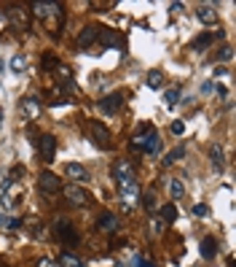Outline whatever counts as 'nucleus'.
Wrapping results in <instances>:
<instances>
[{
	"label": "nucleus",
	"instance_id": "obj_21",
	"mask_svg": "<svg viewBox=\"0 0 236 267\" xmlns=\"http://www.w3.org/2000/svg\"><path fill=\"white\" fill-rule=\"evenodd\" d=\"M210 157H212V165H215V170H223V162H226L223 146H212V149H210Z\"/></svg>",
	"mask_w": 236,
	"mask_h": 267
},
{
	"label": "nucleus",
	"instance_id": "obj_25",
	"mask_svg": "<svg viewBox=\"0 0 236 267\" xmlns=\"http://www.w3.org/2000/svg\"><path fill=\"white\" fill-rule=\"evenodd\" d=\"M183 195H185V186H183V181H180V178L169 181V197H172V202H175V200H180Z\"/></svg>",
	"mask_w": 236,
	"mask_h": 267
},
{
	"label": "nucleus",
	"instance_id": "obj_8",
	"mask_svg": "<svg viewBox=\"0 0 236 267\" xmlns=\"http://www.w3.org/2000/svg\"><path fill=\"white\" fill-rule=\"evenodd\" d=\"M124 105V92H110L100 100V111L102 113H118Z\"/></svg>",
	"mask_w": 236,
	"mask_h": 267
},
{
	"label": "nucleus",
	"instance_id": "obj_36",
	"mask_svg": "<svg viewBox=\"0 0 236 267\" xmlns=\"http://www.w3.org/2000/svg\"><path fill=\"white\" fill-rule=\"evenodd\" d=\"M201 92H204V95H212V92H215V84H212V81L201 84Z\"/></svg>",
	"mask_w": 236,
	"mask_h": 267
},
{
	"label": "nucleus",
	"instance_id": "obj_4",
	"mask_svg": "<svg viewBox=\"0 0 236 267\" xmlns=\"http://www.w3.org/2000/svg\"><path fill=\"white\" fill-rule=\"evenodd\" d=\"M62 192H65V197H67L70 205H76V208H86V205H89V192H86L83 186L67 184V186H62Z\"/></svg>",
	"mask_w": 236,
	"mask_h": 267
},
{
	"label": "nucleus",
	"instance_id": "obj_32",
	"mask_svg": "<svg viewBox=\"0 0 236 267\" xmlns=\"http://www.w3.org/2000/svg\"><path fill=\"white\" fill-rule=\"evenodd\" d=\"M183 154H185V149H183V146H180V149H175V151H169V154L164 157V165H175V160H180Z\"/></svg>",
	"mask_w": 236,
	"mask_h": 267
},
{
	"label": "nucleus",
	"instance_id": "obj_2",
	"mask_svg": "<svg viewBox=\"0 0 236 267\" xmlns=\"http://www.w3.org/2000/svg\"><path fill=\"white\" fill-rule=\"evenodd\" d=\"M5 19L16 33H30V11L22 5H8L5 8Z\"/></svg>",
	"mask_w": 236,
	"mask_h": 267
},
{
	"label": "nucleus",
	"instance_id": "obj_33",
	"mask_svg": "<svg viewBox=\"0 0 236 267\" xmlns=\"http://www.w3.org/2000/svg\"><path fill=\"white\" fill-rule=\"evenodd\" d=\"M193 216H199V219H204V216H210V208H207L204 202H196V205H193Z\"/></svg>",
	"mask_w": 236,
	"mask_h": 267
},
{
	"label": "nucleus",
	"instance_id": "obj_20",
	"mask_svg": "<svg viewBox=\"0 0 236 267\" xmlns=\"http://www.w3.org/2000/svg\"><path fill=\"white\" fill-rule=\"evenodd\" d=\"M140 202H142V208H145L148 213H156V208H158V202H156V192H145V195H140Z\"/></svg>",
	"mask_w": 236,
	"mask_h": 267
},
{
	"label": "nucleus",
	"instance_id": "obj_17",
	"mask_svg": "<svg viewBox=\"0 0 236 267\" xmlns=\"http://www.w3.org/2000/svg\"><path fill=\"white\" fill-rule=\"evenodd\" d=\"M22 111L27 113V119H38L40 116V103L35 98H25L22 100Z\"/></svg>",
	"mask_w": 236,
	"mask_h": 267
},
{
	"label": "nucleus",
	"instance_id": "obj_14",
	"mask_svg": "<svg viewBox=\"0 0 236 267\" xmlns=\"http://www.w3.org/2000/svg\"><path fill=\"white\" fill-rule=\"evenodd\" d=\"M97 227H100V232H105V235H113V232L118 230V216L116 213H102L100 219H97Z\"/></svg>",
	"mask_w": 236,
	"mask_h": 267
},
{
	"label": "nucleus",
	"instance_id": "obj_41",
	"mask_svg": "<svg viewBox=\"0 0 236 267\" xmlns=\"http://www.w3.org/2000/svg\"><path fill=\"white\" fill-rule=\"evenodd\" d=\"M113 267H124V265H121V262H116V265H113Z\"/></svg>",
	"mask_w": 236,
	"mask_h": 267
},
{
	"label": "nucleus",
	"instance_id": "obj_38",
	"mask_svg": "<svg viewBox=\"0 0 236 267\" xmlns=\"http://www.w3.org/2000/svg\"><path fill=\"white\" fill-rule=\"evenodd\" d=\"M137 267H156L151 262V259H142V257H137Z\"/></svg>",
	"mask_w": 236,
	"mask_h": 267
},
{
	"label": "nucleus",
	"instance_id": "obj_23",
	"mask_svg": "<svg viewBox=\"0 0 236 267\" xmlns=\"http://www.w3.org/2000/svg\"><path fill=\"white\" fill-rule=\"evenodd\" d=\"M59 267H86L83 262H80V259L76 257V254H70V251H65L59 257Z\"/></svg>",
	"mask_w": 236,
	"mask_h": 267
},
{
	"label": "nucleus",
	"instance_id": "obj_40",
	"mask_svg": "<svg viewBox=\"0 0 236 267\" xmlns=\"http://www.w3.org/2000/svg\"><path fill=\"white\" fill-rule=\"evenodd\" d=\"M3 119H5V116H3V108H0V127H3Z\"/></svg>",
	"mask_w": 236,
	"mask_h": 267
},
{
	"label": "nucleus",
	"instance_id": "obj_30",
	"mask_svg": "<svg viewBox=\"0 0 236 267\" xmlns=\"http://www.w3.org/2000/svg\"><path fill=\"white\" fill-rule=\"evenodd\" d=\"M22 224V219H11V216L0 213V230H16Z\"/></svg>",
	"mask_w": 236,
	"mask_h": 267
},
{
	"label": "nucleus",
	"instance_id": "obj_27",
	"mask_svg": "<svg viewBox=\"0 0 236 267\" xmlns=\"http://www.w3.org/2000/svg\"><path fill=\"white\" fill-rule=\"evenodd\" d=\"M11 70H14V73H25L27 70V57L25 54H14V57H11Z\"/></svg>",
	"mask_w": 236,
	"mask_h": 267
},
{
	"label": "nucleus",
	"instance_id": "obj_9",
	"mask_svg": "<svg viewBox=\"0 0 236 267\" xmlns=\"http://www.w3.org/2000/svg\"><path fill=\"white\" fill-rule=\"evenodd\" d=\"M113 178L118 181H134V165H131L129 160H118L116 165H113Z\"/></svg>",
	"mask_w": 236,
	"mask_h": 267
},
{
	"label": "nucleus",
	"instance_id": "obj_37",
	"mask_svg": "<svg viewBox=\"0 0 236 267\" xmlns=\"http://www.w3.org/2000/svg\"><path fill=\"white\" fill-rule=\"evenodd\" d=\"M38 267H59L54 259H38Z\"/></svg>",
	"mask_w": 236,
	"mask_h": 267
},
{
	"label": "nucleus",
	"instance_id": "obj_11",
	"mask_svg": "<svg viewBox=\"0 0 236 267\" xmlns=\"http://www.w3.org/2000/svg\"><path fill=\"white\" fill-rule=\"evenodd\" d=\"M196 19L201 22V25H217V5L201 3L196 8Z\"/></svg>",
	"mask_w": 236,
	"mask_h": 267
},
{
	"label": "nucleus",
	"instance_id": "obj_13",
	"mask_svg": "<svg viewBox=\"0 0 236 267\" xmlns=\"http://www.w3.org/2000/svg\"><path fill=\"white\" fill-rule=\"evenodd\" d=\"M56 235L62 243H78V232L73 230L70 221H56Z\"/></svg>",
	"mask_w": 236,
	"mask_h": 267
},
{
	"label": "nucleus",
	"instance_id": "obj_12",
	"mask_svg": "<svg viewBox=\"0 0 236 267\" xmlns=\"http://www.w3.org/2000/svg\"><path fill=\"white\" fill-rule=\"evenodd\" d=\"M40 157H43V162H54V157H56V138L54 135H43V138H40Z\"/></svg>",
	"mask_w": 236,
	"mask_h": 267
},
{
	"label": "nucleus",
	"instance_id": "obj_31",
	"mask_svg": "<svg viewBox=\"0 0 236 267\" xmlns=\"http://www.w3.org/2000/svg\"><path fill=\"white\" fill-rule=\"evenodd\" d=\"M40 65H43L46 70H56V67H59V60H56L54 54H43L40 57Z\"/></svg>",
	"mask_w": 236,
	"mask_h": 267
},
{
	"label": "nucleus",
	"instance_id": "obj_10",
	"mask_svg": "<svg viewBox=\"0 0 236 267\" xmlns=\"http://www.w3.org/2000/svg\"><path fill=\"white\" fill-rule=\"evenodd\" d=\"M67 178H70L73 181V184H89V170H86L83 167V165H80V162H67Z\"/></svg>",
	"mask_w": 236,
	"mask_h": 267
},
{
	"label": "nucleus",
	"instance_id": "obj_35",
	"mask_svg": "<svg viewBox=\"0 0 236 267\" xmlns=\"http://www.w3.org/2000/svg\"><path fill=\"white\" fill-rule=\"evenodd\" d=\"M231 57H234V49H231V46H226V49L220 52V60H223V62H228Z\"/></svg>",
	"mask_w": 236,
	"mask_h": 267
},
{
	"label": "nucleus",
	"instance_id": "obj_16",
	"mask_svg": "<svg viewBox=\"0 0 236 267\" xmlns=\"http://www.w3.org/2000/svg\"><path fill=\"white\" fill-rule=\"evenodd\" d=\"M215 38H223V33H204V35H199L191 46L196 49V52H204L207 46H212V41H215Z\"/></svg>",
	"mask_w": 236,
	"mask_h": 267
},
{
	"label": "nucleus",
	"instance_id": "obj_39",
	"mask_svg": "<svg viewBox=\"0 0 236 267\" xmlns=\"http://www.w3.org/2000/svg\"><path fill=\"white\" fill-rule=\"evenodd\" d=\"M169 11H172V14H177V11H183V3H172V5H169Z\"/></svg>",
	"mask_w": 236,
	"mask_h": 267
},
{
	"label": "nucleus",
	"instance_id": "obj_6",
	"mask_svg": "<svg viewBox=\"0 0 236 267\" xmlns=\"http://www.w3.org/2000/svg\"><path fill=\"white\" fill-rule=\"evenodd\" d=\"M89 135L100 149H107V146H110V130H107L102 122H89Z\"/></svg>",
	"mask_w": 236,
	"mask_h": 267
},
{
	"label": "nucleus",
	"instance_id": "obj_19",
	"mask_svg": "<svg viewBox=\"0 0 236 267\" xmlns=\"http://www.w3.org/2000/svg\"><path fill=\"white\" fill-rule=\"evenodd\" d=\"M94 41H97V27H83L80 35H78V46L86 49V46H91Z\"/></svg>",
	"mask_w": 236,
	"mask_h": 267
},
{
	"label": "nucleus",
	"instance_id": "obj_5",
	"mask_svg": "<svg viewBox=\"0 0 236 267\" xmlns=\"http://www.w3.org/2000/svg\"><path fill=\"white\" fill-rule=\"evenodd\" d=\"M38 186H40V192H43V195H59V192H62L59 175H54L51 170H43V173L38 175Z\"/></svg>",
	"mask_w": 236,
	"mask_h": 267
},
{
	"label": "nucleus",
	"instance_id": "obj_18",
	"mask_svg": "<svg viewBox=\"0 0 236 267\" xmlns=\"http://www.w3.org/2000/svg\"><path fill=\"white\" fill-rule=\"evenodd\" d=\"M201 257L204 259H215L217 257V240L215 237H204V240H201Z\"/></svg>",
	"mask_w": 236,
	"mask_h": 267
},
{
	"label": "nucleus",
	"instance_id": "obj_22",
	"mask_svg": "<svg viewBox=\"0 0 236 267\" xmlns=\"http://www.w3.org/2000/svg\"><path fill=\"white\" fill-rule=\"evenodd\" d=\"M25 224H27V230H30V235H32V237H46L43 221H38V219H27Z\"/></svg>",
	"mask_w": 236,
	"mask_h": 267
},
{
	"label": "nucleus",
	"instance_id": "obj_15",
	"mask_svg": "<svg viewBox=\"0 0 236 267\" xmlns=\"http://www.w3.org/2000/svg\"><path fill=\"white\" fill-rule=\"evenodd\" d=\"M97 41H100L102 46H121V35L116 30H110V27H102V30L97 33Z\"/></svg>",
	"mask_w": 236,
	"mask_h": 267
},
{
	"label": "nucleus",
	"instance_id": "obj_28",
	"mask_svg": "<svg viewBox=\"0 0 236 267\" xmlns=\"http://www.w3.org/2000/svg\"><path fill=\"white\" fill-rule=\"evenodd\" d=\"M177 103H180V89H166V92H164V105L166 108H175Z\"/></svg>",
	"mask_w": 236,
	"mask_h": 267
},
{
	"label": "nucleus",
	"instance_id": "obj_26",
	"mask_svg": "<svg viewBox=\"0 0 236 267\" xmlns=\"http://www.w3.org/2000/svg\"><path fill=\"white\" fill-rule=\"evenodd\" d=\"M145 84H148L151 89H158L161 84H164V73H161V70H151V73L145 76Z\"/></svg>",
	"mask_w": 236,
	"mask_h": 267
},
{
	"label": "nucleus",
	"instance_id": "obj_1",
	"mask_svg": "<svg viewBox=\"0 0 236 267\" xmlns=\"http://www.w3.org/2000/svg\"><path fill=\"white\" fill-rule=\"evenodd\" d=\"M131 149L134 151H145V154H158L161 151V140H158V133L153 127H142V133L137 138H131Z\"/></svg>",
	"mask_w": 236,
	"mask_h": 267
},
{
	"label": "nucleus",
	"instance_id": "obj_7",
	"mask_svg": "<svg viewBox=\"0 0 236 267\" xmlns=\"http://www.w3.org/2000/svg\"><path fill=\"white\" fill-rule=\"evenodd\" d=\"M30 11L38 19H51V16H62V5L59 3H32Z\"/></svg>",
	"mask_w": 236,
	"mask_h": 267
},
{
	"label": "nucleus",
	"instance_id": "obj_34",
	"mask_svg": "<svg viewBox=\"0 0 236 267\" xmlns=\"http://www.w3.org/2000/svg\"><path fill=\"white\" fill-rule=\"evenodd\" d=\"M172 135H183V133H185V124H183V122H172Z\"/></svg>",
	"mask_w": 236,
	"mask_h": 267
},
{
	"label": "nucleus",
	"instance_id": "obj_29",
	"mask_svg": "<svg viewBox=\"0 0 236 267\" xmlns=\"http://www.w3.org/2000/svg\"><path fill=\"white\" fill-rule=\"evenodd\" d=\"M151 235L153 237L164 235V219H161V216H153V219H151Z\"/></svg>",
	"mask_w": 236,
	"mask_h": 267
},
{
	"label": "nucleus",
	"instance_id": "obj_3",
	"mask_svg": "<svg viewBox=\"0 0 236 267\" xmlns=\"http://www.w3.org/2000/svg\"><path fill=\"white\" fill-rule=\"evenodd\" d=\"M140 184L137 181H121L118 184V197H121V205H124V211H131V208L140 202Z\"/></svg>",
	"mask_w": 236,
	"mask_h": 267
},
{
	"label": "nucleus",
	"instance_id": "obj_24",
	"mask_svg": "<svg viewBox=\"0 0 236 267\" xmlns=\"http://www.w3.org/2000/svg\"><path fill=\"white\" fill-rule=\"evenodd\" d=\"M177 216H180V211H177L175 202H169V205H161V219H164V224H166V221H177Z\"/></svg>",
	"mask_w": 236,
	"mask_h": 267
}]
</instances>
